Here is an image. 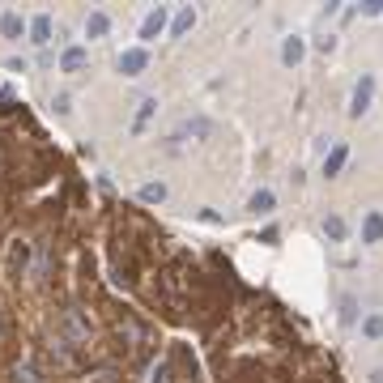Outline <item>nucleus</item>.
Instances as JSON below:
<instances>
[{"label": "nucleus", "mask_w": 383, "mask_h": 383, "mask_svg": "<svg viewBox=\"0 0 383 383\" xmlns=\"http://www.w3.org/2000/svg\"><path fill=\"white\" fill-rule=\"evenodd\" d=\"M371 98H375V77L362 72V81L353 86V98H349V115H353V119L366 115V111H371Z\"/></svg>", "instance_id": "obj_1"}, {"label": "nucleus", "mask_w": 383, "mask_h": 383, "mask_svg": "<svg viewBox=\"0 0 383 383\" xmlns=\"http://www.w3.org/2000/svg\"><path fill=\"white\" fill-rule=\"evenodd\" d=\"M162 26H166V9H149V13H145V21H141V39H145V43H153V39L162 35Z\"/></svg>", "instance_id": "obj_2"}, {"label": "nucleus", "mask_w": 383, "mask_h": 383, "mask_svg": "<svg viewBox=\"0 0 383 383\" xmlns=\"http://www.w3.org/2000/svg\"><path fill=\"white\" fill-rule=\"evenodd\" d=\"M149 64V56H145V47H128L124 56H119V72H128V77H137L141 68Z\"/></svg>", "instance_id": "obj_3"}, {"label": "nucleus", "mask_w": 383, "mask_h": 383, "mask_svg": "<svg viewBox=\"0 0 383 383\" xmlns=\"http://www.w3.org/2000/svg\"><path fill=\"white\" fill-rule=\"evenodd\" d=\"M379 239H383V213L371 209V213L362 217V243H379Z\"/></svg>", "instance_id": "obj_4"}, {"label": "nucleus", "mask_w": 383, "mask_h": 383, "mask_svg": "<svg viewBox=\"0 0 383 383\" xmlns=\"http://www.w3.org/2000/svg\"><path fill=\"white\" fill-rule=\"evenodd\" d=\"M21 30H26V21H21V13H0V35L5 39H21Z\"/></svg>", "instance_id": "obj_5"}, {"label": "nucleus", "mask_w": 383, "mask_h": 383, "mask_svg": "<svg viewBox=\"0 0 383 383\" xmlns=\"http://www.w3.org/2000/svg\"><path fill=\"white\" fill-rule=\"evenodd\" d=\"M30 43H35V47L51 43V17H47V13H39V17L30 21Z\"/></svg>", "instance_id": "obj_6"}, {"label": "nucleus", "mask_w": 383, "mask_h": 383, "mask_svg": "<svg viewBox=\"0 0 383 383\" xmlns=\"http://www.w3.org/2000/svg\"><path fill=\"white\" fill-rule=\"evenodd\" d=\"M107 30H111V17L107 13H90L86 17V39H102Z\"/></svg>", "instance_id": "obj_7"}, {"label": "nucleus", "mask_w": 383, "mask_h": 383, "mask_svg": "<svg viewBox=\"0 0 383 383\" xmlns=\"http://www.w3.org/2000/svg\"><path fill=\"white\" fill-rule=\"evenodd\" d=\"M345 158H349V145H337V149H332L328 158H324V175L332 179V175H337V170L345 166Z\"/></svg>", "instance_id": "obj_8"}, {"label": "nucleus", "mask_w": 383, "mask_h": 383, "mask_svg": "<svg viewBox=\"0 0 383 383\" xmlns=\"http://www.w3.org/2000/svg\"><path fill=\"white\" fill-rule=\"evenodd\" d=\"M81 64H86V47H68L64 56H60V68H64V72H77Z\"/></svg>", "instance_id": "obj_9"}, {"label": "nucleus", "mask_w": 383, "mask_h": 383, "mask_svg": "<svg viewBox=\"0 0 383 383\" xmlns=\"http://www.w3.org/2000/svg\"><path fill=\"white\" fill-rule=\"evenodd\" d=\"M273 204H277V196L268 188H260V192L251 196V213H273Z\"/></svg>", "instance_id": "obj_10"}, {"label": "nucleus", "mask_w": 383, "mask_h": 383, "mask_svg": "<svg viewBox=\"0 0 383 383\" xmlns=\"http://www.w3.org/2000/svg\"><path fill=\"white\" fill-rule=\"evenodd\" d=\"M302 39H286V47H281V60H286V64H298L302 60Z\"/></svg>", "instance_id": "obj_11"}, {"label": "nucleus", "mask_w": 383, "mask_h": 383, "mask_svg": "<svg viewBox=\"0 0 383 383\" xmlns=\"http://www.w3.org/2000/svg\"><path fill=\"white\" fill-rule=\"evenodd\" d=\"M141 200H145V204L166 200V184H145V188H141Z\"/></svg>", "instance_id": "obj_12"}, {"label": "nucleus", "mask_w": 383, "mask_h": 383, "mask_svg": "<svg viewBox=\"0 0 383 383\" xmlns=\"http://www.w3.org/2000/svg\"><path fill=\"white\" fill-rule=\"evenodd\" d=\"M324 235H328V239H345V222H341V217H328V222H324Z\"/></svg>", "instance_id": "obj_13"}, {"label": "nucleus", "mask_w": 383, "mask_h": 383, "mask_svg": "<svg viewBox=\"0 0 383 383\" xmlns=\"http://www.w3.org/2000/svg\"><path fill=\"white\" fill-rule=\"evenodd\" d=\"M362 337H383V315H371L362 324Z\"/></svg>", "instance_id": "obj_14"}, {"label": "nucleus", "mask_w": 383, "mask_h": 383, "mask_svg": "<svg viewBox=\"0 0 383 383\" xmlns=\"http://www.w3.org/2000/svg\"><path fill=\"white\" fill-rule=\"evenodd\" d=\"M192 21H196V13H192V9H184V13L175 17V35H184V30H192Z\"/></svg>", "instance_id": "obj_15"}, {"label": "nucleus", "mask_w": 383, "mask_h": 383, "mask_svg": "<svg viewBox=\"0 0 383 383\" xmlns=\"http://www.w3.org/2000/svg\"><path fill=\"white\" fill-rule=\"evenodd\" d=\"M153 107H158V102H153V98H145V102H141V115H137V128H141V124H145V119L153 115Z\"/></svg>", "instance_id": "obj_16"}]
</instances>
